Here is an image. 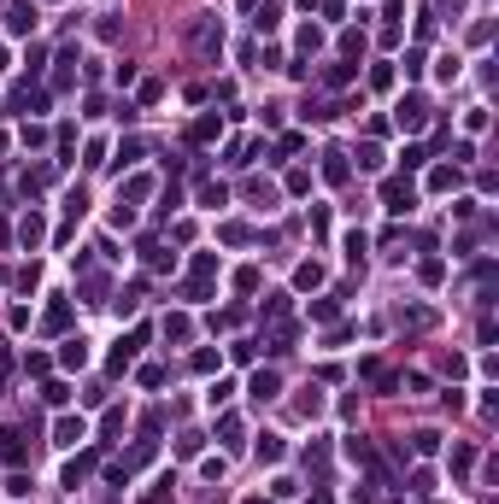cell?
Here are the masks:
<instances>
[{
  "label": "cell",
  "mask_w": 499,
  "mask_h": 504,
  "mask_svg": "<svg viewBox=\"0 0 499 504\" xmlns=\"http://www.w3.org/2000/svg\"><path fill=\"white\" fill-rule=\"evenodd\" d=\"M399 124L417 129V124H423V100H406V106H399Z\"/></svg>",
  "instance_id": "2"
},
{
  "label": "cell",
  "mask_w": 499,
  "mask_h": 504,
  "mask_svg": "<svg viewBox=\"0 0 499 504\" xmlns=\"http://www.w3.org/2000/svg\"><path fill=\"white\" fill-rule=\"evenodd\" d=\"M253 393H258V399H276V375L265 370V375H258V381H253Z\"/></svg>",
  "instance_id": "3"
},
{
  "label": "cell",
  "mask_w": 499,
  "mask_h": 504,
  "mask_svg": "<svg viewBox=\"0 0 499 504\" xmlns=\"http://www.w3.org/2000/svg\"><path fill=\"white\" fill-rule=\"evenodd\" d=\"M0 458H6V463H18V458H23V451H18V434H0Z\"/></svg>",
  "instance_id": "4"
},
{
  "label": "cell",
  "mask_w": 499,
  "mask_h": 504,
  "mask_svg": "<svg viewBox=\"0 0 499 504\" xmlns=\"http://www.w3.org/2000/svg\"><path fill=\"white\" fill-rule=\"evenodd\" d=\"M6 23H12V30H30V23H36V6H23V0H18V6H6Z\"/></svg>",
  "instance_id": "1"
}]
</instances>
